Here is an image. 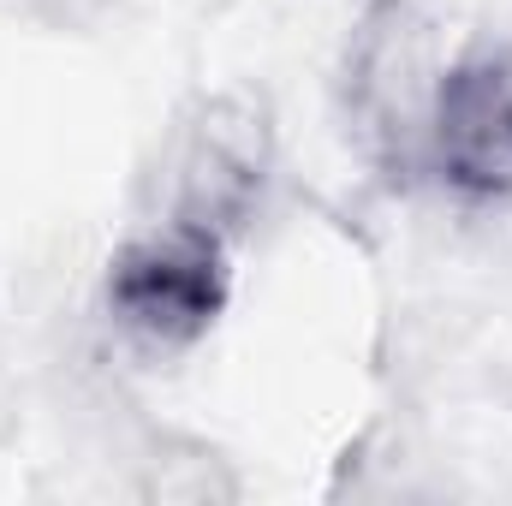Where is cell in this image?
I'll return each instance as SVG.
<instances>
[{
    "label": "cell",
    "mask_w": 512,
    "mask_h": 506,
    "mask_svg": "<svg viewBox=\"0 0 512 506\" xmlns=\"http://www.w3.org/2000/svg\"><path fill=\"white\" fill-rule=\"evenodd\" d=\"M417 161L459 203H512V42H471L441 60Z\"/></svg>",
    "instance_id": "obj_3"
},
{
    "label": "cell",
    "mask_w": 512,
    "mask_h": 506,
    "mask_svg": "<svg viewBox=\"0 0 512 506\" xmlns=\"http://www.w3.org/2000/svg\"><path fill=\"white\" fill-rule=\"evenodd\" d=\"M274 179V120L245 90L197 96L161 149V209L173 221L209 227L239 245V233L262 215Z\"/></svg>",
    "instance_id": "obj_2"
},
{
    "label": "cell",
    "mask_w": 512,
    "mask_h": 506,
    "mask_svg": "<svg viewBox=\"0 0 512 506\" xmlns=\"http://www.w3.org/2000/svg\"><path fill=\"white\" fill-rule=\"evenodd\" d=\"M233 304V239L155 215L126 233L102 268V316L149 358L197 352Z\"/></svg>",
    "instance_id": "obj_1"
}]
</instances>
